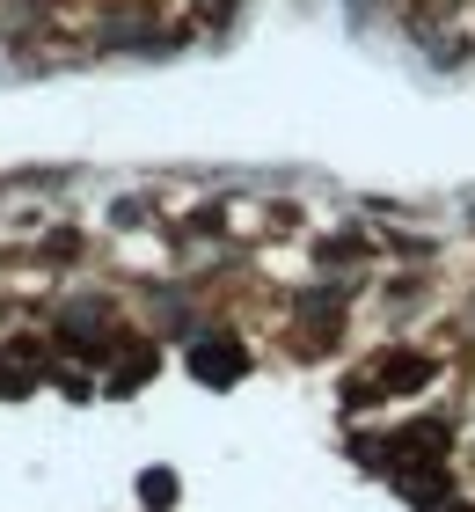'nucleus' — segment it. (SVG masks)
I'll use <instances>...</instances> for the list:
<instances>
[{
    "instance_id": "nucleus-1",
    "label": "nucleus",
    "mask_w": 475,
    "mask_h": 512,
    "mask_svg": "<svg viewBox=\"0 0 475 512\" xmlns=\"http://www.w3.org/2000/svg\"><path fill=\"white\" fill-rule=\"evenodd\" d=\"M88 249H95V242L81 235V227H59V235H44V242H37V264H52V271H66V264H81Z\"/></svg>"
}]
</instances>
